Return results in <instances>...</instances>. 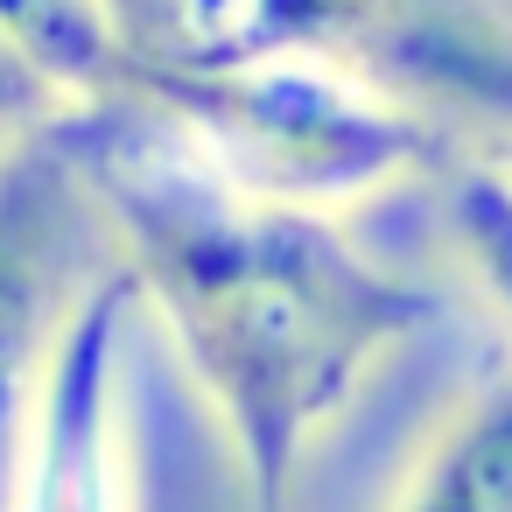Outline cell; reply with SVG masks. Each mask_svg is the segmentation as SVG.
Here are the masks:
<instances>
[{
	"mask_svg": "<svg viewBox=\"0 0 512 512\" xmlns=\"http://www.w3.org/2000/svg\"><path fill=\"white\" fill-rule=\"evenodd\" d=\"M498 162H505V169H512V141H505V155H498Z\"/></svg>",
	"mask_w": 512,
	"mask_h": 512,
	"instance_id": "cell-10",
	"label": "cell"
},
{
	"mask_svg": "<svg viewBox=\"0 0 512 512\" xmlns=\"http://www.w3.org/2000/svg\"><path fill=\"white\" fill-rule=\"evenodd\" d=\"M386 512H512V358L428 421Z\"/></svg>",
	"mask_w": 512,
	"mask_h": 512,
	"instance_id": "cell-6",
	"label": "cell"
},
{
	"mask_svg": "<svg viewBox=\"0 0 512 512\" xmlns=\"http://www.w3.org/2000/svg\"><path fill=\"white\" fill-rule=\"evenodd\" d=\"M134 78H204L274 57H337L386 71L400 0H99Z\"/></svg>",
	"mask_w": 512,
	"mask_h": 512,
	"instance_id": "cell-5",
	"label": "cell"
},
{
	"mask_svg": "<svg viewBox=\"0 0 512 512\" xmlns=\"http://www.w3.org/2000/svg\"><path fill=\"white\" fill-rule=\"evenodd\" d=\"M141 309L211 400L246 512H288L309 442L386 351L435 323V295L372 260L351 225L232 197L141 106L57 134Z\"/></svg>",
	"mask_w": 512,
	"mask_h": 512,
	"instance_id": "cell-1",
	"label": "cell"
},
{
	"mask_svg": "<svg viewBox=\"0 0 512 512\" xmlns=\"http://www.w3.org/2000/svg\"><path fill=\"white\" fill-rule=\"evenodd\" d=\"M0 43H8L78 120L127 106V57L99 0H0Z\"/></svg>",
	"mask_w": 512,
	"mask_h": 512,
	"instance_id": "cell-7",
	"label": "cell"
},
{
	"mask_svg": "<svg viewBox=\"0 0 512 512\" xmlns=\"http://www.w3.org/2000/svg\"><path fill=\"white\" fill-rule=\"evenodd\" d=\"M442 225H449L456 267L470 274L477 302L512 337V169L505 162L456 169L449 176V197H442Z\"/></svg>",
	"mask_w": 512,
	"mask_h": 512,
	"instance_id": "cell-8",
	"label": "cell"
},
{
	"mask_svg": "<svg viewBox=\"0 0 512 512\" xmlns=\"http://www.w3.org/2000/svg\"><path fill=\"white\" fill-rule=\"evenodd\" d=\"M141 316V295L120 260H99V274L64 309V330L43 365V393L29 414V442L15 463L8 512H134V470H127V330Z\"/></svg>",
	"mask_w": 512,
	"mask_h": 512,
	"instance_id": "cell-3",
	"label": "cell"
},
{
	"mask_svg": "<svg viewBox=\"0 0 512 512\" xmlns=\"http://www.w3.org/2000/svg\"><path fill=\"white\" fill-rule=\"evenodd\" d=\"M92 225L99 218L57 141L0 155V512L15 491V463L29 442V414H36L64 309L99 274L85 246Z\"/></svg>",
	"mask_w": 512,
	"mask_h": 512,
	"instance_id": "cell-4",
	"label": "cell"
},
{
	"mask_svg": "<svg viewBox=\"0 0 512 512\" xmlns=\"http://www.w3.org/2000/svg\"><path fill=\"white\" fill-rule=\"evenodd\" d=\"M127 106H141L232 197L337 225L393 183L421 176L435 155L421 106L365 64L337 57H274L204 78H134Z\"/></svg>",
	"mask_w": 512,
	"mask_h": 512,
	"instance_id": "cell-2",
	"label": "cell"
},
{
	"mask_svg": "<svg viewBox=\"0 0 512 512\" xmlns=\"http://www.w3.org/2000/svg\"><path fill=\"white\" fill-rule=\"evenodd\" d=\"M78 113L0 43V155H22V148H36V141H57L64 127H71Z\"/></svg>",
	"mask_w": 512,
	"mask_h": 512,
	"instance_id": "cell-9",
	"label": "cell"
}]
</instances>
